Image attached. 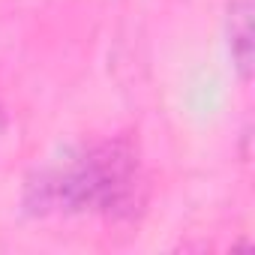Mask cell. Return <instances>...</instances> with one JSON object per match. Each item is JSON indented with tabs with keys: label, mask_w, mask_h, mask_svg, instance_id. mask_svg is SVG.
<instances>
[{
	"label": "cell",
	"mask_w": 255,
	"mask_h": 255,
	"mask_svg": "<svg viewBox=\"0 0 255 255\" xmlns=\"http://www.w3.org/2000/svg\"><path fill=\"white\" fill-rule=\"evenodd\" d=\"M141 192V165L132 141L114 138L99 144L63 147L39 162L24 180V210L51 213H132Z\"/></svg>",
	"instance_id": "obj_1"
},
{
	"label": "cell",
	"mask_w": 255,
	"mask_h": 255,
	"mask_svg": "<svg viewBox=\"0 0 255 255\" xmlns=\"http://www.w3.org/2000/svg\"><path fill=\"white\" fill-rule=\"evenodd\" d=\"M225 36H228V51L237 75L249 81L252 78V3L249 0H231L228 3Z\"/></svg>",
	"instance_id": "obj_2"
},
{
	"label": "cell",
	"mask_w": 255,
	"mask_h": 255,
	"mask_svg": "<svg viewBox=\"0 0 255 255\" xmlns=\"http://www.w3.org/2000/svg\"><path fill=\"white\" fill-rule=\"evenodd\" d=\"M0 135H3V117H0Z\"/></svg>",
	"instance_id": "obj_3"
}]
</instances>
